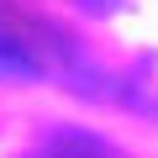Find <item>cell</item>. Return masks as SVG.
Masks as SVG:
<instances>
[{
  "label": "cell",
  "instance_id": "1",
  "mask_svg": "<svg viewBox=\"0 0 158 158\" xmlns=\"http://www.w3.org/2000/svg\"><path fill=\"white\" fill-rule=\"evenodd\" d=\"M0 79H69L74 90L90 95L85 79H95V69L79 63L74 42L53 32L48 21H32L11 6H0Z\"/></svg>",
  "mask_w": 158,
  "mask_h": 158
},
{
  "label": "cell",
  "instance_id": "2",
  "mask_svg": "<svg viewBox=\"0 0 158 158\" xmlns=\"http://www.w3.org/2000/svg\"><path fill=\"white\" fill-rule=\"evenodd\" d=\"M48 158H74V153H48Z\"/></svg>",
  "mask_w": 158,
  "mask_h": 158
}]
</instances>
